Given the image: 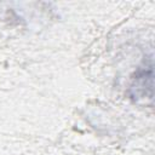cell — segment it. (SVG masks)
<instances>
[{
  "label": "cell",
  "instance_id": "cell-1",
  "mask_svg": "<svg viewBox=\"0 0 155 155\" xmlns=\"http://www.w3.org/2000/svg\"><path fill=\"white\" fill-rule=\"evenodd\" d=\"M130 97L134 101L153 99V57H145L142 65L134 71L130 85Z\"/></svg>",
  "mask_w": 155,
  "mask_h": 155
}]
</instances>
